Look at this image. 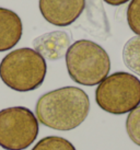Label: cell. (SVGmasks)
I'll list each match as a JSON object with an SVG mask.
<instances>
[{"label": "cell", "mask_w": 140, "mask_h": 150, "mask_svg": "<svg viewBox=\"0 0 140 150\" xmlns=\"http://www.w3.org/2000/svg\"><path fill=\"white\" fill-rule=\"evenodd\" d=\"M90 112V100L82 89L64 87L37 100L35 116L43 125L56 130H71L81 125Z\"/></svg>", "instance_id": "1"}, {"label": "cell", "mask_w": 140, "mask_h": 150, "mask_svg": "<svg viewBox=\"0 0 140 150\" xmlns=\"http://www.w3.org/2000/svg\"><path fill=\"white\" fill-rule=\"evenodd\" d=\"M65 56L68 74L78 84L88 87L100 84L111 70L107 52L89 40H79L71 44Z\"/></svg>", "instance_id": "2"}, {"label": "cell", "mask_w": 140, "mask_h": 150, "mask_svg": "<svg viewBox=\"0 0 140 150\" xmlns=\"http://www.w3.org/2000/svg\"><path fill=\"white\" fill-rule=\"evenodd\" d=\"M46 72V60L36 50L29 47L10 52L0 63L1 80L18 92L36 90L43 83Z\"/></svg>", "instance_id": "3"}, {"label": "cell", "mask_w": 140, "mask_h": 150, "mask_svg": "<svg viewBox=\"0 0 140 150\" xmlns=\"http://www.w3.org/2000/svg\"><path fill=\"white\" fill-rule=\"evenodd\" d=\"M95 101L103 111L122 115L140 105V80L125 71L114 72L98 86Z\"/></svg>", "instance_id": "4"}, {"label": "cell", "mask_w": 140, "mask_h": 150, "mask_svg": "<svg viewBox=\"0 0 140 150\" xmlns=\"http://www.w3.org/2000/svg\"><path fill=\"white\" fill-rule=\"evenodd\" d=\"M38 121L24 106H12L0 111V147L4 150H24L35 142Z\"/></svg>", "instance_id": "5"}, {"label": "cell", "mask_w": 140, "mask_h": 150, "mask_svg": "<svg viewBox=\"0 0 140 150\" xmlns=\"http://www.w3.org/2000/svg\"><path fill=\"white\" fill-rule=\"evenodd\" d=\"M38 8L48 23L56 26H67L82 14L86 0H40Z\"/></svg>", "instance_id": "6"}, {"label": "cell", "mask_w": 140, "mask_h": 150, "mask_svg": "<svg viewBox=\"0 0 140 150\" xmlns=\"http://www.w3.org/2000/svg\"><path fill=\"white\" fill-rule=\"evenodd\" d=\"M71 38L65 31H53L36 38L33 41L34 50H36L44 59L57 60L66 55Z\"/></svg>", "instance_id": "7"}, {"label": "cell", "mask_w": 140, "mask_h": 150, "mask_svg": "<svg viewBox=\"0 0 140 150\" xmlns=\"http://www.w3.org/2000/svg\"><path fill=\"white\" fill-rule=\"evenodd\" d=\"M23 34V24L17 13L0 7V52L13 48L20 42Z\"/></svg>", "instance_id": "8"}, {"label": "cell", "mask_w": 140, "mask_h": 150, "mask_svg": "<svg viewBox=\"0 0 140 150\" xmlns=\"http://www.w3.org/2000/svg\"><path fill=\"white\" fill-rule=\"evenodd\" d=\"M123 60L129 70L140 76V36H134L125 44Z\"/></svg>", "instance_id": "9"}, {"label": "cell", "mask_w": 140, "mask_h": 150, "mask_svg": "<svg viewBox=\"0 0 140 150\" xmlns=\"http://www.w3.org/2000/svg\"><path fill=\"white\" fill-rule=\"evenodd\" d=\"M32 150H77L66 138L48 136L41 139Z\"/></svg>", "instance_id": "10"}, {"label": "cell", "mask_w": 140, "mask_h": 150, "mask_svg": "<svg viewBox=\"0 0 140 150\" xmlns=\"http://www.w3.org/2000/svg\"><path fill=\"white\" fill-rule=\"evenodd\" d=\"M126 132L134 144L140 146V105L129 112L126 120Z\"/></svg>", "instance_id": "11"}, {"label": "cell", "mask_w": 140, "mask_h": 150, "mask_svg": "<svg viewBox=\"0 0 140 150\" xmlns=\"http://www.w3.org/2000/svg\"><path fill=\"white\" fill-rule=\"evenodd\" d=\"M127 23L132 32L140 36V0H132L127 8Z\"/></svg>", "instance_id": "12"}, {"label": "cell", "mask_w": 140, "mask_h": 150, "mask_svg": "<svg viewBox=\"0 0 140 150\" xmlns=\"http://www.w3.org/2000/svg\"><path fill=\"white\" fill-rule=\"evenodd\" d=\"M106 4H108L110 6H113V7H117V6H122V4L128 2L129 0H104Z\"/></svg>", "instance_id": "13"}]
</instances>
